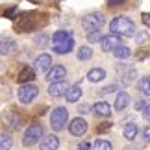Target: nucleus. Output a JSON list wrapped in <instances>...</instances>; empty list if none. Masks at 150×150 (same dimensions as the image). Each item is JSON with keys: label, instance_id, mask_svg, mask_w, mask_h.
<instances>
[{"label": "nucleus", "instance_id": "34", "mask_svg": "<svg viewBox=\"0 0 150 150\" xmlns=\"http://www.w3.org/2000/svg\"><path fill=\"white\" fill-rule=\"evenodd\" d=\"M148 106V104L145 102V100H135V104H134V108H135V111H145V108Z\"/></svg>", "mask_w": 150, "mask_h": 150}, {"label": "nucleus", "instance_id": "33", "mask_svg": "<svg viewBox=\"0 0 150 150\" xmlns=\"http://www.w3.org/2000/svg\"><path fill=\"white\" fill-rule=\"evenodd\" d=\"M111 126H113V122H104V124H98V126H96V132H98V134L109 132V130H111Z\"/></svg>", "mask_w": 150, "mask_h": 150}, {"label": "nucleus", "instance_id": "26", "mask_svg": "<svg viewBox=\"0 0 150 150\" xmlns=\"http://www.w3.org/2000/svg\"><path fill=\"white\" fill-rule=\"evenodd\" d=\"M13 146V137L9 134H0V150H11Z\"/></svg>", "mask_w": 150, "mask_h": 150}, {"label": "nucleus", "instance_id": "12", "mask_svg": "<svg viewBox=\"0 0 150 150\" xmlns=\"http://www.w3.org/2000/svg\"><path fill=\"white\" fill-rule=\"evenodd\" d=\"M21 120H22V119H21V115L17 113V111H9V113L4 115L2 124H4L8 130L13 132V130H19V128H21Z\"/></svg>", "mask_w": 150, "mask_h": 150}, {"label": "nucleus", "instance_id": "25", "mask_svg": "<svg viewBox=\"0 0 150 150\" xmlns=\"http://www.w3.org/2000/svg\"><path fill=\"white\" fill-rule=\"evenodd\" d=\"M113 56L117 57V59H128L132 56V50H130V47H126V45H120V47L113 52Z\"/></svg>", "mask_w": 150, "mask_h": 150}, {"label": "nucleus", "instance_id": "40", "mask_svg": "<svg viewBox=\"0 0 150 150\" xmlns=\"http://www.w3.org/2000/svg\"><path fill=\"white\" fill-rule=\"evenodd\" d=\"M143 22L146 26H150V13H143Z\"/></svg>", "mask_w": 150, "mask_h": 150}, {"label": "nucleus", "instance_id": "19", "mask_svg": "<svg viewBox=\"0 0 150 150\" xmlns=\"http://www.w3.org/2000/svg\"><path fill=\"white\" fill-rule=\"evenodd\" d=\"M87 80L91 83H100L106 80V71H104L102 67H95V69H91V71L87 72Z\"/></svg>", "mask_w": 150, "mask_h": 150}, {"label": "nucleus", "instance_id": "13", "mask_svg": "<svg viewBox=\"0 0 150 150\" xmlns=\"http://www.w3.org/2000/svg\"><path fill=\"white\" fill-rule=\"evenodd\" d=\"M93 115H95V117H100V119H109V117H111V106H109L108 102H104V100L95 102Z\"/></svg>", "mask_w": 150, "mask_h": 150}, {"label": "nucleus", "instance_id": "2", "mask_svg": "<svg viewBox=\"0 0 150 150\" xmlns=\"http://www.w3.org/2000/svg\"><path fill=\"white\" fill-rule=\"evenodd\" d=\"M43 139H45V126L41 122H32L22 134V145L24 146H35Z\"/></svg>", "mask_w": 150, "mask_h": 150}, {"label": "nucleus", "instance_id": "20", "mask_svg": "<svg viewBox=\"0 0 150 150\" xmlns=\"http://www.w3.org/2000/svg\"><path fill=\"white\" fill-rule=\"evenodd\" d=\"M72 50H74V39H69V41L59 43V45H52V52H54V54H59V56L69 54V52H72Z\"/></svg>", "mask_w": 150, "mask_h": 150}, {"label": "nucleus", "instance_id": "35", "mask_svg": "<svg viewBox=\"0 0 150 150\" xmlns=\"http://www.w3.org/2000/svg\"><path fill=\"white\" fill-rule=\"evenodd\" d=\"M93 148V145H91L89 141H82V143H78V146H76V150H91Z\"/></svg>", "mask_w": 150, "mask_h": 150}, {"label": "nucleus", "instance_id": "22", "mask_svg": "<svg viewBox=\"0 0 150 150\" xmlns=\"http://www.w3.org/2000/svg\"><path fill=\"white\" fill-rule=\"evenodd\" d=\"M69 39H74L72 32L71 30H57L52 33V45H59V43H65Z\"/></svg>", "mask_w": 150, "mask_h": 150}, {"label": "nucleus", "instance_id": "15", "mask_svg": "<svg viewBox=\"0 0 150 150\" xmlns=\"http://www.w3.org/2000/svg\"><path fill=\"white\" fill-rule=\"evenodd\" d=\"M35 74L37 71L33 67H22L19 71V76H17V82H19L21 85L24 83H32V80H35Z\"/></svg>", "mask_w": 150, "mask_h": 150}, {"label": "nucleus", "instance_id": "36", "mask_svg": "<svg viewBox=\"0 0 150 150\" xmlns=\"http://www.w3.org/2000/svg\"><path fill=\"white\" fill-rule=\"evenodd\" d=\"M15 13H17V8H9V9H6V11H4V15H6V17H9V19H13Z\"/></svg>", "mask_w": 150, "mask_h": 150}, {"label": "nucleus", "instance_id": "8", "mask_svg": "<svg viewBox=\"0 0 150 150\" xmlns=\"http://www.w3.org/2000/svg\"><path fill=\"white\" fill-rule=\"evenodd\" d=\"M85 132H87V120L83 117H76L69 122V134L72 137H82Z\"/></svg>", "mask_w": 150, "mask_h": 150}, {"label": "nucleus", "instance_id": "37", "mask_svg": "<svg viewBox=\"0 0 150 150\" xmlns=\"http://www.w3.org/2000/svg\"><path fill=\"white\" fill-rule=\"evenodd\" d=\"M124 2H126V0H108V6H109V8H115V6H120Z\"/></svg>", "mask_w": 150, "mask_h": 150}, {"label": "nucleus", "instance_id": "32", "mask_svg": "<svg viewBox=\"0 0 150 150\" xmlns=\"http://www.w3.org/2000/svg\"><path fill=\"white\" fill-rule=\"evenodd\" d=\"M76 109H78V113H82V115H85V113L93 111V106H91V104H80V106H78Z\"/></svg>", "mask_w": 150, "mask_h": 150}, {"label": "nucleus", "instance_id": "14", "mask_svg": "<svg viewBox=\"0 0 150 150\" xmlns=\"http://www.w3.org/2000/svg\"><path fill=\"white\" fill-rule=\"evenodd\" d=\"M67 89H69L67 82H57V83H48L47 93L52 96V98H59V96H65Z\"/></svg>", "mask_w": 150, "mask_h": 150}, {"label": "nucleus", "instance_id": "18", "mask_svg": "<svg viewBox=\"0 0 150 150\" xmlns=\"http://www.w3.org/2000/svg\"><path fill=\"white\" fill-rule=\"evenodd\" d=\"M128 106H130V93H126L124 89L119 91L117 98H115V109H117V111H124Z\"/></svg>", "mask_w": 150, "mask_h": 150}, {"label": "nucleus", "instance_id": "31", "mask_svg": "<svg viewBox=\"0 0 150 150\" xmlns=\"http://www.w3.org/2000/svg\"><path fill=\"white\" fill-rule=\"evenodd\" d=\"M141 139L145 141V145H148V146H150V124L143 128V132H141Z\"/></svg>", "mask_w": 150, "mask_h": 150}, {"label": "nucleus", "instance_id": "9", "mask_svg": "<svg viewBox=\"0 0 150 150\" xmlns=\"http://www.w3.org/2000/svg\"><path fill=\"white\" fill-rule=\"evenodd\" d=\"M120 45H122V41H120V35H115V33H109V35H104V39L100 41V48L102 52H113L117 50Z\"/></svg>", "mask_w": 150, "mask_h": 150}, {"label": "nucleus", "instance_id": "39", "mask_svg": "<svg viewBox=\"0 0 150 150\" xmlns=\"http://www.w3.org/2000/svg\"><path fill=\"white\" fill-rule=\"evenodd\" d=\"M143 115H145V119H146L148 122H150V104H148V106L145 108V111H143Z\"/></svg>", "mask_w": 150, "mask_h": 150}, {"label": "nucleus", "instance_id": "17", "mask_svg": "<svg viewBox=\"0 0 150 150\" xmlns=\"http://www.w3.org/2000/svg\"><path fill=\"white\" fill-rule=\"evenodd\" d=\"M39 148L41 150H57L59 148V137H57L56 134L45 135V139L39 143Z\"/></svg>", "mask_w": 150, "mask_h": 150}, {"label": "nucleus", "instance_id": "4", "mask_svg": "<svg viewBox=\"0 0 150 150\" xmlns=\"http://www.w3.org/2000/svg\"><path fill=\"white\" fill-rule=\"evenodd\" d=\"M69 122V111L65 106H56L50 111V126L54 132H59L65 128V124Z\"/></svg>", "mask_w": 150, "mask_h": 150}, {"label": "nucleus", "instance_id": "10", "mask_svg": "<svg viewBox=\"0 0 150 150\" xmlns=\"http://www.w3.org/2000/svg\"><path fill=\"white\" fill-rule=\"evenodd\" d=\"M17 50H19V45L13 37H8V35L0 37V54L2 56H13Z\"/></svg>", "mask_w": 150, "mask_h": 150}, {"label": "nucleus", "instance_id": "23", "mask_svg": "<svg viewBox=\"0 0 150 150\" xmlns=\"http://www.w3.org/2000/svg\"><path fill=\"white\" fill-rule=\"evenodd\" d=\"M93 57V48L89 47V45H82L78 50H76V59L78 61H87Z\"/></svg>", "mask_w": 150, "mask_h": 150}, {"label": "nucleus", "instance_id": "21", "mask_svg": "<svg viewBox=\"0 0 150 150\" xmlns=\"http://www.w3.org/2000/svg\"><path fill=\"white\" fill-rule=\"evenodd\" d=\"M137 134H139V128H137V124L135 122H128V124H124L122 126V137L126 141H134L135 137H137Z\"/></svg>", "mask_w": 150, "mask_h": 150}, {"label": "nucleus", "instance_id": "27", "mask_svg": "<svg viewBox=\"0 0 150 150\" xmlns=\"http://www.w3.org/2000/svg\"><path fill=\"white\" fill-rule=\"evenodd\" d=\"M93 150H113V145L108 139H96L93 143Z\"/></svg>", "mask_w": 150, "mask_h": 150}, {"label": "nucleus", "instance_id": "5", "mask_svg": "<svg viewBox=\"0 0 150 150\" xmlns=\"http://www.w3.org/2000/svg\"><path fill=\"white\" fill-rule=\"evenodd\" d=\"M37 95H39V87L35 83H24L17 91V100L21 104H24V106H28V104H32L37 98Z\"/></svg>", "mask_w": 150, "mask_h": 150}, {"label": "nucleus", "instance_id": "6", "mask_svg": "<svg viewBox=\"0 0 150 150\" xmlns=\"http://www.w3.org/2000/svg\"><path fill=\"white\" fill-rule=\"evenodd\" d=\"M115 71H117L120 82H122L124 85H130L137 78V69L134 65H128V63H117Z\"/></svg>", "mask_w": 150, "mask_h": 150}, {"label": "nucleus", "instance_id": "11", "mask_svg": "<svg viewBox=\"0 0 150 150\" xmlns=\"http://www.w3.org/2000/svg\"><path fill=\"white\" fill-rule=\"evenodd\" d=\"M52 67H54V65H52V56L50 54H39L35 57V61H33V69H35L37 72H45V74H47Z\"/></svg>", "mask_w": 150, "mask_h": 150}, {"label": "nucleus", "instance_id": "24", "mask_svg": "<svg viewBox=\"0 0 150 150\" xmlns=\"http://www.w3.org/2000/svg\"><path fill=\"white\" fill-rule=\"evenodd\" d=\"M137 89H139V93H143L145 96H150V74L143 76L139 82H137Z\"/></svg>", "mask_w": 150, "mask_h": 150}, {"label": "nucleus", "instance_id": "38", "mask_svg": "<svg viewBox=\"0 0 150 150\" xmlns=\"http://www.w3.org/2000/svg\"><path fill=\"white\" fill-rule=\"evenodd\" d=\"M145 33H146V32H139L137 35H134V37H135V41H137V43H143V41L146 39V35H145Z\"/></svg>", "mask_w": 150, "mask_h": 150}, {"label": "nucleus", "instance_id": "3", "mask_svg": "<svg viewBox=\"0 0 150 150\" xmlns=\"http://www.w3.org/2000/svg\"><path fill=\"white\" fill-rule=\"evenodd\" d=\"M104 24H106V19H104V15L100 13V11H91V13L83 15V19H82V28L87 33L100 32V28Z\"/></svg>", "mask_w": 150, "mask_h": 150}, {"label": "nucleus", "instance_id": "28", "mask_svg": "<svg viewBox=\"0 0 150 150\" xmlns=\"http://www.w3.org/2000/svg\"><path fill=\"white\" fill-rule=\"evenodd\" d=\"M119 85L117 83H109V85H106V87H104V89H100L98 91V95L100 96H104V95H109V93H119Z\"/></svg>", "mask_w": 150, "mask_h": 150}, {"label": "nucleus", "instance_id": "1", "mask_svg": "<svg viewBox=\"0 0 150 150\" xmlns=\"http://www.w3.org/2000/svg\"><path fill=\"white\" fill-rule=\"evenodd\" d=\"M109 32L115 33V35H120V37H134L135 35V24L130 17H124V15H119L109 22Z\"/></svg>", "mask_w": 150, "mask_h": 150}, {"label": "nucleus", "instance_id": "30", "mask_svg": "<svg viewBox=\"0 0 150 150\" xmlns=\"http://www.w3.org/2000/svg\"><path fill=\"white\" fill-rule=\"evenodd\" d=\"M104 39V35L100 32H91V33H87V41L89 43H100Z\"/></svg>", "mask_w": 150, "mask_h": 150}, {"label": "nucleus", "instance_id": "7", "mask_svg": "<svg viewBox=\"0 0 150 150\" xmlns=\"http://www.w3.org/2000/svg\"><path fill=\"white\" fill-rule=\"evenodd\" d=\"M67 78V69L63 65H54L50 71L45 74V80L48 83H57V82H65Z\"/></svg>", "mask_w": 150, "mask_h": 150}, {"label": "nucleus", "instance_id": "29", "mask_svg": "<svg viewBox=\"0 0 150 150\" xmlns=\"http://www.w3.org/2000/svg\"><path fill=\"white\" fill-rule=\"evenodd\" d=\"M48 33H37V35H35V45H37V47H45V45H47L48 43Z\"/></svg>", "mask_w": 150, "mask_h": 150}, {"label": "nucleus", "instance_id": "16", "mask_svg": "<svg viewBox=\"0 0 150 150\" xmlns=\"http://www.w3.org/2000/svg\"><path fill=\"white\" fill-rule=\"evenodd\" d=\"M82 95H83L82 85H80V83H72V85H69V89H67V93H65V100L69 104H74V102L80 100V96H82Z\"/></svg>", "mask_w": 150, "mask_h": 150}, {"label": "nucleus", "instance_id": "41", "mask_svg": "<svg viewBox=\"0 0 150 150\" xmlns=\"http://www.w3.org/2000/svg\"><path fill=\"white\" fill-rule=\"evenodd\" d=\"M124 150H143L141 146H137V145H130L128 148H124Z\"/></svg>", "mask_w": 150, "mask_h": 150}]
</instances>
